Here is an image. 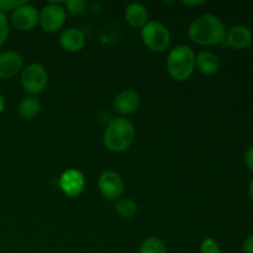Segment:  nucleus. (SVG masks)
<instances>
[{
    "instance_id": "6e6552de",
    "label": "nucleus",
    "mask_w": 253,
    "mask_h": 253,
    "mask_svg": "<svg viewBox=\"0 0 253 253\" xmlns=\"http://www.w3.org/2000/svg\"><path fill=\"white\" fill-rule=\"evenodd\" d=\"M100 194L108 200L120 199L124 193L123 178L114 170H106L100 175L98 182Z\"/></svg>"
},
{
    "instance_id": "2eb2a0df",
    "label": "nucleus",
    "mask_w": 253,
    "mask_h": 253,
    "mask_svg": "<svg viewBox=\"0 0 253 253\" xmlns=\"http://www.w3.org/2000/svg\"><path fill=\"white\" fill-rule=\"evenodd\" d=\"M125 20L130 26L135 29H142L148 22V12L145 5L140 2H132L125 10Z\"/></svg>"
},
{
    "instance_id": "7ed1b4c3",
    "label": "nucleus",
    "mask_w": 253,
    "mask_h": 253,
    "mask_svg": "<svg viewBox=\"0 0 253 253\" xmlns=\"http://www.w3.org/2000/svg\"><path fill=\"white\" fill-rule=\"evenodd\" d=\"M195 69V54L189 46L174 47L167 57V71L173 79L184 82Z\"/></svg>"
},
{
    "instance_id": "f257e3e1",
    "label": "nucleus",
    "mask_w": 253,
    "mask_h": 253,
    "mask_svg": "<svg viewBox=\"0 0 253 253\" xmlns=\"http://www.w3.org/2000/svg\"><path fill=\"white\" fill-rule=\"evenodd\" d=\"M188 35L199 46H219L225 42L226 29L220 17L204 14L190 24Z\"/></svg>"
},
{
    "instance_id": "dca6fc26",
    "label": "nucleus",
    "mask_w": 253,
    "mask_h": 253,
    "mask_svg": "<svg viewBox=\"0 0 253 253\" xmlns=\"http://www.w3.org/2000/svg\"><path fill=\"white\" fill-rule=\"evenodd\" d=\"M19 114L21 118L30 120V119L35 118L37 114L41 110V103L35 96H27V98L22 99L19 104Z\"/></svg>"
},
{
    "instance_id": "4be33fe9",
    "label": "nucleus",
    "mask_w": 253,
    "mask_h": 253,
    "mask_svg": "<svg viewBox=\"0 0 253 253\" xmlns=\"http://www.w3.org/2000/svg\"><path fill=\"white\" fill-rule=\"evenodd\" d=\"M26 1H21V0H0V11L6 14L9 11H14L19 6L24 5Z\"/></svg>"
},
{
    "instance_id": "393cba45",
    "label": "nucleus",
    "mask_w": 253,
    "mask_h": 253,
    "mask_svg": "<svg viewBox=\"0 0 253 253\" xmlns=\"http://www.w3.org/2000/svg\"><path fill=\"white\" fill-rule=\"evenodd\" d=\"M183 4L187 5V6H200V5L205 4V1H202V0H198V1H183Z\"/></svg>"
},
{
    "instance_id": "423d86ee",
    "label": "nucleus",
    "mask_w": 253,
    "mask_h": 253,
    "mask_svg": "<svg viewBox=\"0 0 253 253\" xmlns=\"http://www.w3.org/2000/svg\"><path fill=\"white\" fill-rule=\"evenodd\" d=\"M66 9L57 2H49L40 12L39 24L46 32H56L62 29L66 22Z\"/></svg>"
},
{
    "instance_id": "a211bd4d",
    "label": "nucleus",
    "mask_w": 253,
    "mask_h": 253,
    "mask_svg": "<svg viewBox=\"0 0 253 253\" xmlns=\"http://www.w3.org/2000/svg\"><path fill=\"white\" fill-rule=\"evenodd\" d=\"M140 253H166V244L160 237H148L140 247Z\"/></svg>"
},
{
    "instance_id": "ddd939ff",
    "label": "nucleus",
    "mask_w": 253,
    "mask_h": 253,
    "mask_svg": "<svg viewBox=\"0 0 253 253\" xmlns=\"http://www.w3.org/2000/svg\"><path fill=\"white\" fill-rule=\"evenodd\" d=\"M252 42L251 30L244 25L232 26L229 31H226L225 42L226 46L232 47L235 49H244L249 47Z\"/></svg>"
},
{
    "instance_id": "9d476101",
    "label": "nucleus",
    "mask_w": 253,
    "mask_h": 253,
    "mask_svg": "<svg viewBox=\"0 0 253 253\" xmlns=\"http://www.w3.org/2000/svg\"><path fill=\"white\" fill-rule=\"evenodd\" d=\"M140 94L133 89H124L116 95L114 100V110L123 118L135 113L140 105Z\"/></svg>"
},
{
    "instance_id": "f03ea898",
    "label": "nucleus",
    "mask_w": 253,
    "mask_h": 253,
    "mask_svg": "<svg viewBox=\"0 0 253 253\" xmlns=\"http://www.w3.org/2000/svg\"><path fill=\"white\" fill-rule=\"evenodd\" d=\"M136 130L128 119L119 116L108 124L104 132V145L109 151L115 153L124 152L132 145Z\"/></svg>"
},
{
    "instance_id": "f8f14e48",
    "label": "nucleus",
    "mask_w": 253,
    "mask_h": 253,
    "mask_svg": "<svg viewBox=\"0 0 253 253\" xmlns=\"http://www.w3.org/2000/svg\"><path fill=\"white\" fill-rule=\"evenodd\" d=\"M85 35L82 30L77 27H69L66 29L59 36V44L62 48L71 53H77L82 51L85 46Z\"/></svg>"
},
{
    "instance_id": "b1692460",
    "label": "nucleus",
    "mask_w": 253,
    "mask_h": 253,
    "mask_svg": "<svg viewBox=\"0 0 253 253\" xmlns=\"http://www.w3.org/2000/svg\"><path fill=\"white\" fill-rule=\"evenodd\" d=\"M242 253H253V235H250L242 244Z\"/></svg>"
},
{
    "instance_id": "f3484780",
    "label": "nucleus",
    "mask_w": 253,
    "mask_h": 253,
    "mask_svg": "<svg viewBox=\"0 0 253 253\" xmlns=\"http://www.w3.org/2000/svg\"><path fill=\"white\" fill-rule=\"evenodd\" d=\"M137 204L131 198H120L115 203V211L125 219H131L137 214Z\"/></svg>"
},
{
    "instance_id": "9b49d317",
    "label": "nucleus",
    "mask_w": 253,
    "mask_h": 253,
    "mask_svg": "<svg viewBox=\"0 0 253 253\" xmlns=\"http://www.w3.org/2000/svg\"><path fill=\"white\" fill-rule=\"evenodd\" d=\"M24 59L16 51H4L0 53V78L9 79L22 71Z\"/></svg>"
},
{
    "instance_id": "aec40b11",
    "label": "nucleus",
    "mask_w": 253,
    "mask_h": 253,
    "mask_svg": "<svg viewBox=\"0 0 253 253\" xmlns=\"http://www.w3.org/2000/svg\"><path fill=\"white\" fill-rule=\"evenodd\" d=\"M10 34V26H9V20H7L6 14L0 11V48L5 44L7 37Z\"/></svg>"
},
{
    "instance_id": "a878e982",
    "label": "nucleus",
    "mask_w": 253,
    "mask_h": 253,
    "mask_svg": "<svg viewBox=\"0 0 253 253\" xmlns=\"http://www.w3.org/2000/svg\"><path fill=\"white\" fill-rule=\"evenodd\" d=\"M4 110H5V98L0 94V115L4 113Z\"/></svg>"
},
{
    "instance_id": "20e7f679",
    "label": "nucleus",
    "mask_w": 253,
    "mask_h": 253,
    "mask_svg": "<svg viewBox=\"0 0 253 253\" xmlns=\"http://www.w3.org/2000/svg\"><path fill=\"white\" fill-rule=\"evenodd\" d=\"M141 39L145 46L153 52L166 51L170 43L169 31L158 21H148L141 29Z\"/></svg>"
},
{
    "instance_id": "0eeeda50",
    "label": "nucleus",
    "mask_w": 253,
    "mask_h": 253,
    "mask_svg": "<svg viewBox=\"0 0 253 253\" xmlns=\"http://www.w3.org/2000/svg\"><path fill=\"white\" fill-rule=\"evenodd\" d=\"M40 20V12L32 5L25 2L24 5L19 6L12 11L10 16L12 26L20 31H30L34 29Z\"/></svg>"
},
{
    "instance_id": "1a4fd4ad",
    "label": "nucleus",
    "mask_w": 253,
    "mask_h": 253,
    "mask_svg": "<svg viewBox=\"0 0 253 253\" xmlns=\"http://www.w3.org/2000/svg\"><path fill=\"white\" fill-rule=\"evenodd\" d=\"M58 185L67 197L76 198L83 192L85 179H84V175L79 170L67 169L59 177Z\"/></svg>"
},
{
    "instance_id": "39448f33",
    "label": "nucleus",
    "mask_w": 253,
    "mask_h": 253,
    "mask_svg": "<svg viewBox=\"0 0 253 253\" xmlns=\"http://www.w3.org/2000/svg\"><path fill=\"white\" fill-rule=\"evenodd\" d=\"M48 84L47 69L40 63H31L22 69L21 85L26 93L39 95Z\"/></svg>"
},
{
    "instance_id": "bb28decb",
    "label": "nucleus",
    "mask_w": 253,
    "mask_h": 253,
    "mask_svg": "<svg viewBox=\"0 0 253 253\" xmlns=\"http://www.w3.org/2000/svg\"><path fill=\"white\" fill-rule=\"evenodd\" d=\"M249 195L253 202V178H252L251 182H250V185H249Z\"/></svg>"
},
{
    "instance_id": "6ab92c4d",
    "label": "nucleus",
    "mask_w": 253,
    "mask_h": 253,
    "mask_svg": "<svg viewBox=\"0 0 253 253\" xmlns=\"http://www.w3.org/2000/svg\"><path fill=\"white\" fill-rule=\"evenodd\" d=\"M88 7V2L85 0H68L66 1V11H68L72 15H82L85 12Z\"/></svg>"
},
{
    "instance_id": "5701e85b",
    "label": "nucleus",
    "mask_w": 253,
    "mask_h": 253,
    "mask_svg": "<svg viewBox=\"0 0 253 253\" xmlns=\"http://www.w3.org/2000/svg\"><path fill=\"white\" fill-rule=\"evenodd\" d=\"M245 163H246L247 168L253 172V146H250L245 153Z\"/></svg>"
},
{
    "instance_id": "4468645a",
    "label": "nucleus",
    "mask_w": 253,
    "mask_h": 253,
    "mask_svg": "<svg viewBox=\"0 0 253 253\" xmlns=\"http://www.w3.org/2000/svg\"><path fill=\"white\" fill-rule=\"evenodd\" d=\"M195 66L200 73L205 76H214L220 69V59L210 51H202L195 57Z\"/></svg>"
},
{
    "instance_id": "412c9836",
    "label": "nucleus",
    "mask_w": 253,
    "mask_h": 253,
    "mask_svg": "<svg viewBox=\"0 0 253 253\" xmlns=\"http://www.w3.org/2000/svg\"><path fill=\"white\" fill-rule=\"evenodd\" d=\"M200 253H221L216 240L208 237L200 244Z\"/></svg>"
}]
</instances>
